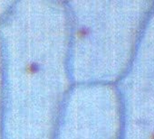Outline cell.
Listing matches in <instances>:
<instances>
[{"label": "cell", "instance_id": "cell-1", "mask_svg": "<svg viewBox=\"0 0 154 139\" xmlns=\"http://www.w3.org/2000/svg\"><path fill=\"white\" fill-rule=\"evenodd\" d=\"M149 139H154V133L150 135V137H149Z\"/></svg>", "mask_w": 154, "mask_h": 139}]
</instances>
